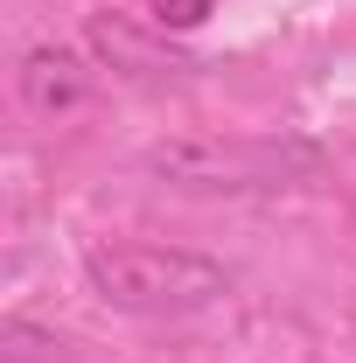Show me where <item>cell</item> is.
<instances>
[{"label":"cell","instance_id":"6da1fadb","mask_svg":"<svg viewBox=\"0 0 356 363\" xmlns=\"http://www.w3.org/2000/svg\"><path fill=\"white\" fill-rule=\"evenodd\" d=\"M147 175L189 189V196H266V189H301L328 168L321 140L308 133H175L154 140Z\"/></svg>","mask_w":356,"mask_h":363},{"label":"cell","instance_id":"7a4b0ae2","mask_svg":"<svg viewBox=\"0 0 356 363\" xmlns=\"http://www.w3.org/2000/svg\"><path fill=\"white\" fill-rule=\"evenodd\" d=\"M84 286L140 321H182L203 315L230 294V266L189 245H154V238H98L84 245Z\"/></svg>","mask_w":356,"mask_h":363},{"label":"cell","instance_id":"3957f363","mask_svg":"<svg viewBox=\"0 0 356 363\" xmlns=\"http://www.w3.org/2000/svg\"><path fill=\"white\" fill-rule=\"evenodd\" d=\"M84 49L98 56V70L147 77V84H168V77L196 70V56L182 43H168L161 21H140V14H119V7H91L84 14Z\"/></svg>","mask_w":356,"mask_h":363},{"label":"cell","instance_id":"277c9868","mask_svg":"<svg viewBox=\"0 0 356 363\" xmlns=\"http://www.w3.org/2000/svg\"><path fill=\"white\" fill-rule=\"evenodd\" d=\"M14 91H21V105L28 112H43V119H63V112H77L91 98V63L77 49L63 43H35L21 56V70H14Z\"/></svg>","mask_w":356,"mask_h":363},{"label":"cell","instance_id":"5b68a950","mask_svg":"<svg viewBox=\"0 0 356 363\" xmlns=\"http://www.w3.org/2000/svg\"><path fill=\"white\" fill-rule=\"evenodd\" d=\"M0 363H77V350H70L56 328H43V321L7 315L0 321Z\"/></svg>","mask_w":356,"mask_h":363},{"label":"cell","instance_id":"8992f818","mask_svg":"<svg viewBox=\"0 0 356 363\" xmlns=\"http://www.w3.org/2000/svg\"><path fill=\"white\" fill-rule=\"evenodd\" d=\"M210 7L217 0H147V21H161V28H203Z\"/></svg>","mask_w":356,"mask_h":363}]
</instances>
